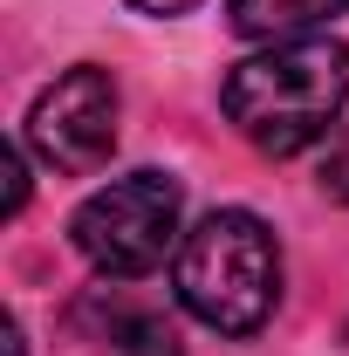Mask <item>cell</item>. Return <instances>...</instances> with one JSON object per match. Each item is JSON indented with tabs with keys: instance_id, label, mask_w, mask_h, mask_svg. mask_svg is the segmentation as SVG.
<instances>
[{
	"instance_id": "6da1fadb",
	"label": "cell",
	"mask_w": 349,
	"mask_h": 356,
	"mask_svg": "<svg viewBox=\"0 0 349 356\" xmlns=\"http://www.w3.org/2000/svg\"><path fill=\"white\" fill-rule=\"evenodd\" d=\"M219 110L267 158H295L322 144L349 110V42H329V35L267 42L261 55L233 62Z\"/></svg>"
},
{
	"instance_id": "7a4b0ae2",
	"label": "cell",
	"mask_w": 349,
	"mask_h": 356,
	"mask_svg": "<svg viewBox=\"0 0 349 356\" xmlns=\"http://www.w3.org/2000/svg\"><path fill=\"white\" fill-rule=\"evenodd\" d=\"M178 302L219 336H254L281 302V247L254 213L219 206L178 240Z\"/></svg>"
},
{
	"instance_id": "3957f363",
	"label": "cell",
	"mask_w": 349,
	"mask_h": 356,
	"mask_svg": "<svg viewBox=\"0 0 349 356\" xmlns=\"http://www.w3.org/2000/svg\"><path fill=\"white\" fill-rule=\"evenodd\" d=\"M178 213H185V192L178 178L165 172H131V178H110L103 192H89L69 220V240L96 274L110 281H137L172 254L178 240Z\"/></svg>"
},
{
	"instance_id": "277c9868",
	"label": "cell",
	"mask_w": 349,
	"mask_h": 356,
	"mask_svg": "<svg viewBox=\"0 0 349 356\" xmlns=\"http://www.w3.org/2000/svg\"><path fill=\"white\" fill-rule=\"evenodd\" d=\"M28 151L62 178H89L117 151V83L103 69H69L28 110Z\"/></svg>"
},
{
	"instance_id": "5b68a950",
	"label": "cell",
	"mask_w": 349,
	"mask_h": 356,
	"mask_svg": "<svg viewBox=\"0 0 349 356\" xmlns=\"http://www.w3.org/2000/svg\"><path fill=\"white\" fill-rule=\"evenodd\" d=\"M83 322L110 343L117 356H185L178 350V329L165 309H144V302H131L124 288H103V295H89L83 302Z\"/></svg>"
},
{
	"instance_id": "8992f818",
	"label": "cell",
	"mask_w": 349,
	"mask_h": 356,
	"mask_svg": "<svg viewBox=\"0 0 349 356\" xmlns=\"http://www.w3.org/2000/svg\"><path fill=\"white\" fill-rule=\"evenodd\" d=\"M226 14L247 42H302L349 14V0H226Z\"/></svg>"
},
{
	"instance_id": "52a82bcc",
	"label": "cell",
	"mask_w": 349,
	"mask_h": 356,
	"mask_svg": "<svg viewBox=\"0 0 349 356\" xmlns=\"http://www.w3.org/2000/svg\"><path fill=\"white\" fill-rule=\"evenodd\" d=\"M322 192L349 206V131L336 137V151H329V165H322Z\"/></svg>"
},
{
	"instance_id": "ba28073f",
	"label": "cell",
	"mask_w": 349,
	"mask_h": 356,
	"mask_svg": "<svg viewBox=\"0 0 349 356\" xmlns=\"http://www.w3.org/2000/svg\"><path fill=\"white\" fill-rule=\"evenodd\" d=\"M28 206V158H21V144L7 151V213H21Z\"/></svg>"
},
{
	"instance_id": "9c48e42d",
	"label": "cell",
	"mask_w": 349,
	"mask_h": 356,
	"mask_svg": "<svg viewBox=\"0 0 349 356\" xmlns=\"http://www.w3.org/2000/svg\"><path fill=\"white\" fill-rule=\"evenodd\" d=\"M131 7H144V14H192L199 0H131Z\"/></svg>"
}]
</instances>
